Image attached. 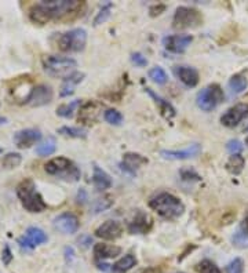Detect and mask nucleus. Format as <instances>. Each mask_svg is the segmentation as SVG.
<instances>
[{
    "mask_svg": "<svg viewBox=\"0 0 248 273\" xmlns=\"http://www.w3.org/2000/svg\"><path fill=\"white\" fill-rule=\"evenodd\" d=\"M83 9L85 3L79 0H43L31 7L29 18L35 24L44 25L51 21L76 18Z\"/></svg>",
    "mask_w": 248,
    "mask_h": 273,
    "instance_id": "1",
    "label": "nucleus"
},
{
    "mask_svg": "<svg viewBox=\"0 0 248 273\" xmlns=\"http://www.w3.org/2000/svg\"><path fill=\"white\" fill-rule=\"evenodd\" d=\"M149 207L159 214L160 217L169 221H174L183 214L185 206L181 202V199L174 196L171 193L163 192L156 195L155 198L150 199Z\"/></svg>",
    "mask_w": 248,
    "mask_h": 273,
    "instance_id": "2",
    "label": "nucleus"
},
{
    "mask_svg": "<svg viewBox=\"0 0 248 273\" xmlns=\"http://www.w3.org/2000/svg\"><path fill=\"white\" fill-rule=\"evenodd\" d=\"M17 196L22 207L29 212H42L47 208L46 202L43 200L42 195L38 192L36 184L33 179L26 178L21 181L17 186Z\"/></svg>",
    "mask_w": 248,
    "mask_h": 273,
    "instance_id": "3",
    "label": "nucleus"
},
{
    "mask_svg": "<svg viewBox=\"0 0 248 273\" xmlns=\"http://www.w3.org/2000/svg\"><path fill=\"white\" fill-rule=\"evenodd\" d=\"M43 68L48 75L54 77H68L75 72L76 61L73 58L61 56H47L43 58Z\"/></svg>",
    "mask_w": 248,
    "mask_h": 273,
    "instance_id": "4",
    "label": "nucleus"
},
{
    "mask_svg": "<svg viewBox=\"0 0 248 273\" xmlns=\"http://www.w3.org/2000/svg\"><path fill=\"white\" fill-rule=\"evenodd\" d=\"M44 170L47 174L61 177L66 181H79L81 175L77 166L66 157H54L50 161H47Z\"/></svg>",
    "mask_w": 248,
    "mask_h": 273,
    "instance_id": "5",
    "label": "nucleus"
},
{
    "mask_svg": "<svg viewBox=\"0 0 248 273\" xmlns=\"http://www.w3.org/2000/svg\"><path fill=\"white\" fill-rule=\"evenodd\" d=\"M86 43H87V32L83 28H75L61 33L57 44L61 51L79 52L85 50Z\"/></svg>",
    "mask_w": 248,
    "mask_h": 273,
    "instance_id": "6",
    "label": "nucleus"
},
{
    "mask_svg": "<svg viewBox=\"0 0 248 273\" xmlns=\"http://www.w3.org/2000/svg\"><path fill=\"white\" fill-rule=\"evenodd\" d=\"M203 24V15L200 11L192 7L181 6L174 14L173 26L175 29L197 28Z\"/></svg>",
    "mask_w": 248,
    "mask_h": 273,
    "instance_id": "7",
    "label": "nucleus"
},
{
    "mask_svg": "<svg viewBox=\"0 0 248 273\" xmlns=\"http://www.w3.org/2000/svg\"><path fill=\"white\" fill-rule=\"evenodd\" d=\"M224 90L219 85H210L197 94L196 104L203 111L210 112L224 101Z\"/></svg>",
    "mask_w": 248,
    "mask_h": 273,
    "instance_id": "8",
    "label": "nucleus"
},
{
    "mask_svg": "<svg viewBox=\"0 0 248 273\" xmlns=\"http://www.w3.org/2000/svg\"><path fill=\"white\" fill-rule=\"evenodd\" d=\"M248 118V104L245 102H240V104L233 105L232 108L226 111L222 118H221V123L228 128H233L236 126H239L240 123L243 122L244 119Z\"/></svg>",
    "mask_w": 248,
    "mask_h": 273,
    "instance_id": "9",
    "label": "nucleus"
},
{
    "mask_svg": "<svg viewBox=\"0 0 248 273\" xmlns=\"http://www.w3.org/2000/svg\"><path fill=\"white\" fill-rule=\"evenodd\" d=\"M52 101V90L50 86L39 85L36 87H32L31 93L23 101V104H28L31 106H43V105L50 104Z\"/></svg>",
    "mask_w": 248,
    "mask_h": 273,
    "instance_id": "10",
    "label": "nucleus"
},
{
    "mask_svg": "<svg viewBox=\"0 0 248 273\" xmlns=\"http://www.w3.org/2000/svg\"><path fill=\"white\" fill-rule=\"evenodd\" d=\"M52 225L57 231L61 232L62 235H73L79 231V218L72 212H62L58 217L54 218Z\"/></svg>",
    "mask_w": 248,
    "mask_h": 273,
    "instance_id": "11",
    "label": "nucleus"
},
{
    "mask_svg": "<svg viewBox=\"0 0 248 273\" xmlns=\"http://www.w3.org/2000/svg\"><path fill=\"white\" fill-rule=\"evenodd\" d=\"M47 241V235L44 233L43 229L36 228V226H31L26 229L25 235L18 239V244L21 249L32 250L36 245H40Z\"/></svg>",
    "mask_w": 248,
    "mask_h": 273,
    "instance_id": "12",
    "label": "nucleus"
},
{
    "mask_svg": "<svg viewBox=\"0 0 248 273\" xmlns=\"http://www.w3.org/2000/svg\"><path fill=\"white\" fill-rule=\"evenodd\" d=\"M42 140V132L36 128H23L14 134V144L19 149H28Z\"/></svg>",
    "mask_w": 248,
    "mask_h": 273,
    "instance_id": "13",
    "label": "nucleus"
},
{
    "mask_svg": "<svg viewBox=\"0 0 248 273\" xmlns=\"http://www.w3.org/2000/svg\"><path fill=\"white\" fill-rule=\"evenodd\" d=\"M193 42L190 35H171L163 39V46L166 50H169L175 54H182L186 51V48Z\"/></svg>",
    "mask_w": 248,
    "mask_h": 273,
    "instance_id": "14",
    "label": "nucleus"
},
{
    "mask_svg": "<svg viewBox=\"0 0 248 273\" xmlns=\"http://www.w3.org/2000/svg\"><path fill=\"white\" fill-rule=\"evenodd\" d=\"M153 220L144 211H136L128 224V232L132 235H145L152 229Z\"/></svg>",
    "mask_w": 248,
    "mask_h": 273,
    "instance_id": "15",
    "label": "nucleus"
},
{
    "mask_svg": "<svg viewBox=\"0 0 248 273\" xmlns=\"http://www.w3.org/2000/svg\"><path fill=\"white\" fill-rule=\"evenodd\" d=\"M123 233V226L117 221H105L95 229V236L103 240H116Z\"/></svg>",
    "mask_w": 248,
    "mask_h": 273,
    "instance_id": "16",
    "label": "nucleus"
},
{
    "mask_svg": "<svg viewBox=\"0 0 248 273\" xmlns=\"http://www.w3.org/2000/svg\"><path fill=\"white\" fill-rule=\"evenodd\" d=\"M101 104L95 102V101H89L86 104L80 105L79 108V122L83 124H94L98 120L99 112H101Z\"/></svg>",
    "mask_w": 248,
    "mask_h": 273,
    "instance_id": "17",
    "label": "nucleus"
},
{
    "mask_svg": "<svg viewBox=\"0 0 248 273\" xmlns=\"http://www.w3.org/2000/svg\"><path fill=\"white\" fill-rule=\"evenodd\" d=\"M200 152H202V145L193 144V145L187 146L181 151H161L160 155L163 156L164 159H169V160H186V159H192V157L199 156Z\"/></svg>",
    "mask_w": 248,
    "mask_h": 273,
    "instance_id": "18",
    "label": "nucleus"
},
{
    "mask_svg": "<svg viewBox=\"0 0 248 273\" xmlns=\"http://www.w3.org/2000/svg\"><path fill=\"white\" fill-rule=\"evenodd\" d=\"M174 73H175V76L178 77L179 80L182 81L183 85L186 86V87H190V89L196 87L199 85V80H200L199 72L195 68H192V66H175L174 68Z\"/></svg>",
    "mask_w": 248,
    "mask_h": 273,
    "instance_id": "19",
    "label": "nucleus"
},
{
    "mask_svg": "<svg viewBox=\"0 0 248 273\" xmlns=\"http://www.w3.org/2000/svg\"><path fill=\"white\" fill-rule=\"evenodd\" d=\"M85 73L83 72L75 71L72 75H69L68 77L64 79V83L61 86V91H60V95L61 97H69L75 93L76 86L80 85L83 79H85Z\"/></svg>",
    "mask_w": 248,
    "mask_h": 273,
    "instance_id": "20",
    "label": "nucleus"
},
{
    "mask_svg": "<svg viewBox=\"0 0 248 273\" xmlns=\"http://www.w3.org/2000/svg\"><path fill=\"white\" fill-rule=\"evenodd\" d=\"M148 163V159L146 157H144L142 155H140V153H132V152H128V153H126L124 155V157H123V169L126 170V171H128V173H131V174H134L136 170L140 169L142 165H146Z\"/></svg>",
    "mask_w": 248,
    "mask_h": 273,
    "instance_id": "21",
    "label": "nucleus"
},
{
    "mask_svg": "<svg viewBox=\"0 0 248 273\" xmlns=\"http://www.w3.org/2000/svg\"><path fill=\"white\" fill-rule=\"evenodd\" d=\"M122 254V249L119 245L105 244V243H97L94 245V255L97 259L115 258Z\"/></svg>",
    "mask_w": 248,
    "mask_h": 273,
    "instance_id": "22",
    "label": "nucleus"
},
{
    "mask_svg": "<svg viewBox=\"0 0 248 273\" xmlns=\"http://www.w3.org/2000/svg\"><path fill=\"white\" fill-rule=\"evenodd\" d=\"M93 184L98 190H106L112 186V178L105 170H102L98 166H94Z\"/></svg>",
    "mask_w": 248,
    "mask_h": 273,
    "instance_id": "23",
    "label": "nucleus"
},
{
    "mask_svg": "<svg viewBox=\"0 0 248 273\" xmlns=\"http://www.w3.org/2000/svg\"><path fill=\"white\" fill-rule=\"evenodd\" d=\"M145 91L150 95V97H152V98H153V101L156 102V105L159 106L160 113H161V115H163L164 118L167 119V120H170V119L175 116V113L177 112H175V109H174V106L170 104L169 101H166L164 98H161V97H160L159 94H156L155 91H153L152 89H146Z\"/></svg>",
    "mask_w": 248,
    "mask_h": 273,
    "instance_id": "24",
    "label": "nucleus"
},
{
    "mask_svg": "<svg viewBox=\"0 0 248 273\" xmlns=\"http://www.w3.org/2000/svg\"><path fill=\"white\" fill-rule=\"evenodd\" d=\"M228 86H229L230 93H232L233 95H237V94H241L243 91L247 90L248 80L245 76L241 75V73H237V75H233L232 77H230Z\"/></svg>",
    "mask_w": 248,
    "mask_h": 273,
    "instance_id": "25",
    "label": "nucleus"
},
{
    "mask_svg": "<svg viewBox=\"0 0 248 273\" xmlns=\"http://www.w3.org/2000/svg\"><path fill=\"white\" fill-rule=\"evenodd\" d=\"M136 265V258L132 254L124 255L123 258L117 261L116 264L112 265V269L115 273H126L130 269H132Z\"/></svg>",
    "mask_w": 248,
    "mask_h": 273,
    "instance_id": "26",
    "label": "nucleus"
},
{
    "mask_svg": "<svg viewBox=\"0 0 248 273\" xmlns=\"http://www.w3.org/2000/svg\"><path fill=\"white\" fill-rule=\"evenodd\" d=\"M244 166H245V159L241 155H232L229 160L226 161V170L233 175H239L243 171Z\"/></svg>",
    "mask_w": 248,
    "mask_h": 273,
    "instance_id": "27",
    "label": "nucleus"
},
{
    "mask_svg": "<svg viewBox=\"0 0 248 273\" xmlns=\"http://www.w3.org/2000/svg\"><path fill=\"white\" fill-rule=\"evenodd\" d=\"M81 101L80 99H75V101H70L68 104H62L57 108V115L61 116V118L70 119L73 116V113L76 112V109L80 108Z\"/></svg>",
    "mask_w": 248,
    "mask_h": 273,
    "instance_id": "28",
    "label": "nucleus"
},
{
    "mask_svg": "<svg viewBox=\"0 0 248 273\" xmlns=\"http://www.w3.org/2000/svg\"><path fill=\"white\" fill-rule=\"evenodd\" d=\"M57 149V141L54 137H47L46 140L40 142L36 148V153L39 156H50L52 155Z\"/></svg>",
    "mask_w": 248,
    "mask_h": 273,
    "instance_id": "29",
    "label": "nucleus"
},
{
    "mask_svg": "<svg viewBox=\"0 0 248 273\" xmlns=\"http://www.w3.org/2000/svg\"><path fill=\"white\" fill-rule=\"evenodd\" d=\"M21 161H22V156L19 155V153L11 152V153H7L6 156H3V159L0 161V166H2V169L11 170L18 167L21 165Z\"/></svg>",
    "mask_w": 248,
    "mask_h": 273,
    "instance_id": "30",
    "label": "nucleus"
},
{
    "mask_svg": "<svg viewBox=\"0 0 248 273\" xmlns=\"http://www.w3.org/2000/svg\"><path fill=\"white\" fill-rule=\"evenodd\" d=\"M58 134L69 137V138H86L87 137V130L80 127H68V126H64V127L58 128Z\"/></svg>",
    "mask_w": 248,
    "mask_h": 273,
    "instance_id": "31",
    "label": "nucleus"
},
{
    "mask_svg": "<svg viewBox=\"0 0 248 273\" xmlns=\"http://www.w3.org/2000/svg\"><path fill=\"white\" fill-rule=\"evenodd\" d=\"M149 77L152 80L157 83V85H166L167 80H169V76L167 73L164 72L163 68H160V66H155V68H152L149 71Z\"/></svg>",
    "mask_w": 248,
    "mask_h": 273,
    "instance_id": "32",
    "label": "nucleus"
},
{
    "mask_svg": "<svg viewBox=\"0 0 248 273\" xmlns=\"http://www.w3.org/2000/svg\"><path fill=\"white\" fill-rule=\"evenodd\" d=\"M196 270L199 273H222L216 264H214L210 259H203L202 262H199L196 265Z\"/></svg>",
    "mask_w": 248,
    "mask_h": 273,
    "instance_id": "33",
    "label": "nucleus"
},
{
    "mask_svg": "<svg viewBox=\"0 0 248 273\" xmlns=\"http://www.w3.org/2000/svg\"><path fill=\"white\" fill-rule=\"evenodd\" d=\"M103 119L113 126H120L123 122V115L116 109H108L103 113Z\"/></svg>",
    "mask_w": 248,
    "mask_h": 273,
    "instance_id": "34",
    "label": "nucleus"
},
{
    "mask_svg": "<svg viewBox=\"0 0 248 273\" xmlns=\"http://www.w3.org/2000/svg\"><path fill=\"white\" fill-rule=\"evenodd\" d=\"M113 204V200L111 196H103V198L97 199L93 204V210L95 214H98L101 211H105V210H108L111 206Z\"/></svg>",
    "mask_w": 248,
    "mask_h": 273,
    "instance_id": "35",
    "label": "nucleus"
},
{
    "mask_svg": "<svg viewBox=\"0 0 248 273\" xmlns=\"http://www.w3.org/2000/svg\"><path fill=\"white\" fill-rule=\"evenodd\" d=\"M232 241H233V245H236L237 249H248V235L244 233L241 229L234 233Z\"/></svg>",
    "mask_w": 248,
    "mask_h": 273,
    "instance_id": "36",
    "label": "nucleus"
},
{
    "mask_svg": "<svg viewBox=\"0 0 248 273\" xmlns=\"http://www.w3.org/2000/svg\"><path fill=\"white\" fill-rule=\"evenodd\" d=\"M111 11H112V5H111V3L102 6V7H101V10L98 11V14H97V17L94 18V25L97 26V25L105 22V21H106V19L109 18V15H111Z\"/></svg>",
    "mask_w": 248,
    "mask_h": 273,
    "instance_id": "37",
    "label": "nucleus"
},
{
    "mask_svg": "<svg viewBox=\"0 0 248 273\" xmlns=\"http://www.w3.org/2000/svg\"><path fill=\"white\" fill-rule=\"evenodd\" d=\"M226 273H243L244 272V261L241 258H234L226 265Z\"/></svg>",
    "mask_w": 248,
    "mask_h": 273,
    "instance_id": "38",
    "label": "nucleus"
},
{
    "mask_svg": "<svg viewBox=\"0 0 248 273\" xmlns=\"http://www.w3.org/2000/svg\"><path fill=\"white\" fill-rule=\"evenodd\" d=\"M226 149H228L232 155H240V152L244 149V145L239 140H230V141L226 144Z\"/></svg>",
    "mask_w": 248,
    "mask_h": 273,
    "instance_id": "39",
    "label": "nucleus"
},
{
    "mask_svg": "<svg viewBox=\"0 0 248 273\" xmlns=\"http://www.w3.org/2000/svg\"><path fill=\"white\" fill-rule=\"evenodd\" d=\"M181 177H182L183 181H187V182H193V181H200L202 177L197 174L196 171L193 170H182L181 171Z\"/></svg>",
    "mask_w": 248,
    "mask_h": 273,
    "instance_id": "40",
    "label": "nucleus"
},
{
    "mask_svg": "<svg viewBox=\"0 0 248 273\" xmlns=\"http://www.w3.org/2000/svg\"><path fill=\"white\" fill-rule=\"evenodd\" d=\"M131 61L134 62L136 66H140V68L148 65V60H146V57L144 56V54H141V52H134V54L131 56Z\"/></svg>",
    "mask_w": 248,
    "mask_h": 273,
    "instance_id": "41",
    "label": "nucleus"
},
{
    "mask_svg": "<svg viewBox=\"0 0 248 273\" xmlns=\"http://www.w3.org/2000/svg\"><path fill=\"white\" fill-rule=\"evenodd\" d=\"M2 261H3V264L5 265H10V262L13 261V253H11V250H10L9 245H5V249H3V253H2Z\"/></svg>",
    "mask_w": 248,
    "mask_h": 273,
    "instance_id": "42",
    "label": "nucleus"
},
{
    "mask_svg": "<svg viewBox=\"0 0 248 273\" xmlns=\"http://www.w3.org/2000/svg\"><path fill=\"white\" fill-rule=\"evenodd\" d=\"M164 10H166V5H161V3H159V5H153L149 9L150 17H157V15H160L161 13H164Z\"/></svg>",
    "mask_w": 248,
    "mask_h": 273,
    "instance_id": "43",
    "label": "nucleus"
},
{
    "mask_svg": "<svg viewBox=\"0 0 248 273\" xmlns=\"http://www.w3.org/2000/svg\"><path fill=\"white\" fill-rule=\"evenodd\" d=\"M79 243L81 245H83V247H89V245L91 244V243H93V239H91V237H90V236H87V235L80 236Z\"/></svg>",
    "mask_w": 248,
    "mask_h": 273,
    "instance_id": "44",
    "label": "nucleus"
},
{
    "mask_svg": "<svg viewBox=\"0 0 248 273\" xmlns=\"http://www.w3.org/2000/svg\"><path fill=\"white\" fill-rule=\"evenodd\" d=\"M65 258L66 262H69L70 259L73 258V249L72 247H66L65 249Z\"/></svg>",
    "mask_w": 248,
    "mask_h": 273,
    "instance_id": "45",
    "label": "nucleus"
},
{
    "mask_svg": "<svg viewBox=\"0 0 248 273\" xmlns=\"http://www.w3.org/2000/svg\"><path fill=\"white\" fill-rule=\"evenodd\" d=\"M86 200H87V195H86V192L81 189L79 193H77V202L79 203H85Z\"/></svg>",
    "mask_w": 248,
    "mask_h": 273,
    "instance_id": "46",
    "label": "nucleus"
},
{
    "mask_svg": "<svg viewBox=\"0 0 248 273\" xmlns=\"http://www.w3.org/2000/svg\"><path fill=\"white\" fill-rule=\"evenodd\" d=\"M241 231L248 235V214L244 217V220H243V224H241Z\"/></svg>",
    "mask_w": 248,
    "mask_h": 273,
    "instance_id": "47",
    "label": "nucleus"
},
{
    "mask_svg": "<svg viewBox=\"0 0 248 273\" xmlns=\"http://www.w3.org/2000/svg\"><path fill=\"white\" fill-rule=\"evenodd\" d=\"M108 266H111V265H106V264H99L98 268L101 269V270H108Z\"/></svg>",
    "mask_w": 248,
    "mask_h": 273,
    "instance_id": "48",
    "label": "nucleus"
},
{
    "mask_svg": "<svg viewBox=\"0 0 248 273\" xmlns=\"http://www.w3.org/2000/svg\"><path fill=\"white\" fill-rule=\"evenodd\" d=\"M140 273H159V270L157 269H148V270H142Z\"/></svg>",
    "mask_w": 248,
    "mask_h": 273,
    "instance_id": "49",
    "label": "nucleus"
},
{
    "mask_svg": "<svg viewBox=\"0 0 248 273\" xmlns=\"http://www.w3.org/2000/svg\"><path fill=\"white\" fill-rule=\"evenodd\" d=\"M245 144H247V146H248V137H247V138H245Z\"/></svg>",
    "mask_w": 248,
    "mask_h": 273,
    "instance_id": "50",
    "label": "nucleus"
},
{
    "mask_svg": "<svg viewBox=\"0 0 248 273\" xmlns=\"http://www.w3.org/2000/svg\"><path fill=\"white\" fill-rule=\"evenodd\" d=\"M245 131H247V132H248V126H247V128H245Z\"/></svg>",
    "mask_w": 248,
    "mask_h": 273,
    "instance_id": "51",
    "label": "nucleus"
},
{
    "mask_svg": "<svg viewBox=\"0 0 248 273\" xmlns=\"http://www.w3.org/2000/svg\"><path fill=\"white\" fill-rule=\"evenodd\" d=\"M0 153H2V149H0Z\"/></svg>",
    "mask_w": 248,
    "mask_h": 273,
    "instance_id": "52",
    "label": "nucleus"
},
{
    "mask_svg": "<svg viewBox=\"0 0 248 273\" xmlns=\"http://www.w3.org/2000/svg\"><path fill=\"white\" fill-rule=\"evenodd\" d=\"M179 273H182V272H179Z\"/></svg>",
    "mask_w": 248,
    "mask_h": 273,
    "instance_id": "53",
    "label": "nucleus"
}]
</instances>
